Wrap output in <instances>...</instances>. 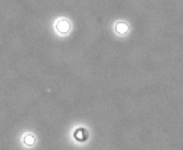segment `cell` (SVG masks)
<instances>
[{"label":"cell","mask_w":183,"mask_h":150,"mask_svg":"<svg viewBox=\"0 0 183 150\" xmlns=\"http://www.w3.org/2000/svg\"><path fill=\"white\" fill-rule=\"evenodd\" d=\"M56 29L61 34H67L71 29L70 21L67 19H60L56 24Z\"/></svg>","instance_id":"1"},{"label":"cell","mask_w":183,"mask_h":150,"mask_svg":"<svg viewBox=\"0 0 183 150\" xmlns=\"http://www.w3.org/2000/svg\"><path fill=\"white\" fill-rule=\"evenodd\" d=\"M24 143L27 146H33L35 143V138L33 135L32 134H27L25 136L23 139Z\"/></svg>","instance_id":"2"},{"label":"cell","mask_w":183,"mask_h":150,"mask_svg":"<svg viewBox=\"0 0 183 150\" xmlns=\"http://www.w3.org/2000/svg\"><path fill=\"white\" fill-rule=\"evenodd\" d=\"M128 27L125 24L119 23L117 24V26H116V30H117V32L120 34L125 33V32L128 31Z\"/></svg>","instance_id":"3"}]
</instances>
